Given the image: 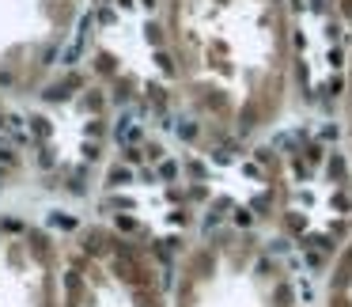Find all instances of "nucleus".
Wrapping results in <instances>:
<instances>
[{
    "instance_id": "1",
    "label": "nucleus",
    "mask_w": 352,
    "mask_h": 307,
    "mask_svg": "<svg viewBox=\"0 0 352 307\" xmlns=\"http://www.w3.org/2000/svg\"><path fill=\"white\" fill-rule=\"evenodd\" d=\"M170 69L193 122L250 145L280 122L296 72L288 0H163Z\"/></svg>"
},
{
    "instance_id": "2",
    "label": "nucleus",
    "mask_w": 352,
    "mask_h": 307,
    "mask_svg": "<svg viewBox=\"0 0 352 307\" xmlns=\"http://www.w3.org/2000/svg\"><path fill=\"white\" fill-rule=\"evenodd\" d=\"M170 307H296V284L258 231L216 228L182 254Z\"/></svg>"
},
{
    "instance_id": "3",
    "label": "nucleus",
    "mask_w": 352,
    "mask_h": 307,
    "mask_svg": "<svg viewBox=\"0 0 352 307\" xmlns=\"http://www.w3.org/2000/svg\"><path fill=\"white\" fill-rule=\"evenodd\" d=\"M61 307H170V296L148 246L95 224L61 251Z\"/></svg>"
},
{
    "instance_id": "4",
    "label": "nucleus",
    "mask_w": 352,
    "mask_h": 307,
    "mask_svg": "<svg viewBox=\"0 0 352 307\" xmlns=\"http://www.w3.org/2000/svg\"><path fill=\"white\" fill-rule=\"evenodd\" d=\"M84 0H0V84L34 80L76 31Z\"/></svg>"
},
{
    "instance_id": "5",
    "label": "nucleus",
    "mask_w": 352,
    "mask_h": 307,
    "mask_svg": "<svg viewBox=\"0 0 352 307\" xmlns=\"http://www.w3.org/2000/svg\"><path fill=\"white\" fill-rule=\"evenodd\" d=\"M0 307H61V246L27 216H0Z\"/></svg>"
},
{
    "instance_id": "6",
    "label": "nucleus",
    "mask_w": 352,
    "mask_h": 307,
    "mask_svg": "<svg viewBox=\"0 0 352 307\" xmlns=\"http://www.w3.org/2000/svg\"><path fill=\"white\" fill-rule=\"evenodd\" d=\"M326 307H352V235L341 243L326 277Z\"/></svg>"
},
{
    "instance_id": "7",
    "label": "nucleus",
    "mask_w": 352,
    "mask_h": 307,
    "mask_svg": "<svg viewBox=\"0 0 352 307\" xmlns=\"http://www.w3.org/2000/svg\"><path fill=\"white\" fill-rule=\"evenodd\" d=\"M344 34H349V61H344V95H341V107H344V145H349V163H352V27Z\"/></svg>"
},
{
    "instance_id": "8",
    "label": "nucleus",
    "mask_w": 352,
    "mask_h": 307,
    "mask_svg": "<svg viewBox=\"0 0 352 307\" xmlns=\"http://www.w3.org/2000/svg\"><path fill=\"white\" fill-rule=\"evenodd\" d=\"M333 12H337V19H341V27L349 31L352 27V0H333Z\"/></svg>"
}]
</instances>
